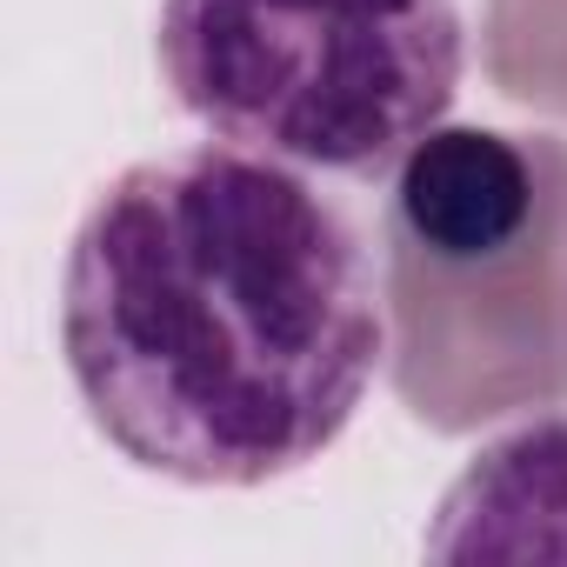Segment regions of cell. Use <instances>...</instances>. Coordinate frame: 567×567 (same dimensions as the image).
Instances as JSON below:
<instances>
[{"label": "cell", "instance_id": "obj_1", "mask_svg": "<svg viewBox=\"0 0 567 567\" xmlns=\"http://www.w3.org/2000/svg\"><path fill=\"white\" fill-rule=\"evenodd\" d=\"M61 354L141 474L267 487L348 434L388 361L381 247L274 154L200 141L134 161L68 240Z\"/></svg>", "mask_w": 567, "mask_h": 567}, {"label": "cell", "instance_id": "obj_2", "mask_svg": "<svg viewBox=\"0 0 567 567\" xmlns=\"http://www.w3.org/2000/svg\"><path fill=\"white\" fill-rule=\"evenodd\" d=\"M388 388L427 434L567 408V141L434 127L381 207Z\"/></svg>", "mask_w": 567, "mask_h": 567}, {"label": "cell", "instance_id": "obj_3", "mask_svg": "<svg viewBox=\"0 0 567 567\" xmlns=\"http://www.w3.org/2000/svg\"><path fill=\"white\" fill-rule=\"evenodd\" d=\"M154 61L214 141L388 181L447 127L467 28L454 0H161Z\"/></svg>", "mask_w": 567, "mask_h": 567}, {"label": "cell", "instance_id": "obj_4", "mask_svg": "<svg viewBox=\"0 0 567 567\" xmlns=\"http://www.w3.org/2000/svg\"><path fill=\"white\" fill-rule=\"evenodd\" d=\"M520 514H567V421H534L474 454V467L447 487L427 554H481Z\"/></svg>", "mask_w": 567, "mask_h": 567}]
</instances>
